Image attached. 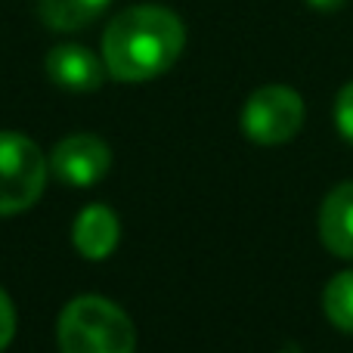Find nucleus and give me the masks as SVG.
I'll use <instances>...</instances> for the list:
<instances>
[{
	"instance_id": "f03ea898",
	"label": "nucleus",
	"mask_w": 353,
	"mask_h": 353,
	"mask_svg": "<svg viewBox=\"0 0 353 353\" xmlns=\"http://www.w3.org/2000/svg\"><path fill=\"white\" fill-rule=\"evenodd\" d=\"M59 347L62 353H134L137 332L118 304L84 294L62 310Z\"/></svg>"
},
{
	"instance_id": "20e7f679",
	"label": "nucleus",
	"mask_w": 353,
	"mask_h": 353,
	"mask_svg": "<svg viewBox=\"0 0 353 353\" xmlns=\"http://www.w3.org/2000/svg\"><path fill=\"white\" fill-rule=\"evenodd\" d=\"M304 128V99L285 84L257 87L242 109V130L257 146H282Z\"/></svg>"
},
{
	"instance_id": "9d476101",
	"label": "nucleus",
	"mask_w": 353,
	"mask_h": 353,
	"mask_svg": "<svg viewBox=\"0 0 353 353\" xmlns=\"http://www.w3.org/2000/svg\"><path fill=\"white\" fill-rule=\"evenodd\" d=\"M323 310L335 329L353 335V270H344L329 279L323 292Z\"/></svg>"
},
{
	"instance_id": "f257e3e1",
	"label": "nucleus",
	"mask_w": 353,
	"mask_h": 353,
	"mask_svg": "<svg viewBox=\"0 0 353 353\" xmlns=\"http://www.w3.org/2000/svg\"><path fill=\"white\" fill-rule=\"evenodd\" d=\"M186 28L165 6H130L118 12L103 34V62L115 81H152L180 59Z\"/></svg>"
},
{
	"instance_id": "ddd939ff",
	"label": "nucleus",
	"mask_w": 353,
	"mask_h": 353,
	"mask_svg": "<svg viewBox=\"0 0 353 353\" xmlns=\"http://www.w3.org/2000/svg\"><path fill=\"white\" fill-rule=\"evenodd\" d=\"M307 3L313 6V10H323V12H335V10H341L347 0H307Z\"/></svg>"
},
{
	"instance_id": "9b49d317",
	"label": "nucleus",
	"mask_w": 353,
	"mask_h": 353,
	"mask_svg": "<svg viewBox=\"0 0 353 353\" xmlns=\"http://www.w3.org/2000/svg\"><path fill=\"white\" fill-rule=\"evenodd\" d=\"M335 128L353 146V81L344 84L335 97Z\"/></svg>"
},
{
	"instance_id": "423d86ee",
	"label": "nucleus",
	"mask_w": 353,
	"mask_h": 353,
	"mask_svg": "<svg viewBox=\"0 0 353 353\" xmlns=\"http://www.w3.org/2000/svg\"><path fill=\"white\" fill-rule=\"evenodd\" d=\"M103 68L105 62H99L81 43H59L47 53V74L56 87L74 93H90L103 87Z\"/></svg>"
},
{
	"instance_id": "39448f33",
	"label": "nucleus",
	"mask_w": 353,
	"mask_h": 353,
	"mask_svg": "<svg viewBox=\"0 0 353 353\" xmlns=\"http://www.w3.org/2000/svg\"><path fill=\"white\" fill-rule=\"evenodd\" d=\"M112 165V152L99 137L93 134H74L65 137L50 155V168L68 186H93L105 176Z\"/></svg>"
},
{
	"instance_id": "0eeeda50",
	"label": "nucleus",
	"mask_w": 353,
	"mask_h": 353,
	"mask_svg": "<svg viewBox=\"0 0 353 353\" xmlns=\"http://www.w3.org/2000/svg\"><path fill=\"white\" fill-rule=\"evenodd\" d=\"M319 239L338 257L353 261V180H344L323 199Z\"/></svg>"
},
{
	"instance_id": "f8f14e48",
	"label": "nucleus",
	"mask_w": 353,
	"mask_h": 353,
	"mask_svg": "<svg viewBox=\"0 0 353 353\" xmlns=\"http://www.w3.org/2000/svg\"><path fill=\"white\" fill-rule=\"evenodd\" d=\"M16 335V310H12L6 292L0 288V350H6V344Z\"/></svg>"
},
{
	"instance_id": "1a4fd4ad",
	"label": "nucleus",
	"mask_w": 353,
	"mask_h": 353,
	"mask_svg": "<svg viewBox=\"0 0 353 353\" xmlns=\"http://www.w3.org/2000/svg\"><path fill=\"white\" fill-rule=\"evenodd\" d=\"M112 0H37L41 19L53 31H78L105 12Z\"/></svg>"
},
{
	"instance_id": "6e6552de",
	"label": "nucleus",
	"mask_w": 353,
	"mask_h": 353,
	"mask_svg": "<svg viewBox=\"0 0 353 353\" xmlns=\"http://www.w3.org/2000/svg\"><path fill=\"white\" fill-rule=\"evenodd\" d=\"M74 248L87 257V261H103L118 248L121 239V223H118L115 211L105 205H87L74 220Z\"/></svg>"
},
{
	"instance_id": "7ed1b4c3",
	"label": "nucleus",
	"mask_w": 353,
	"mask_h": 353,
	"mask_svg": "<svg viewBox=\"0 0 353 353\" xmlns=\"http://www.w3.org/2000/svg\"><path fill=\"white\" fill-rule=\"evenodd\" d=\"M47 183L43 152L22 134L0 130V217L22 214L41 199Z\"/></svg>"
}]
</instances>
